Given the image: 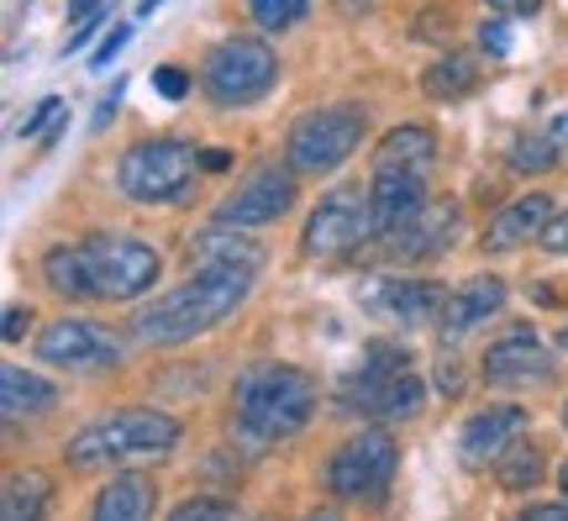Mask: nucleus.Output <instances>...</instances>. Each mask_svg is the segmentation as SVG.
<instances>
[{
	"label": "nucleus",
	"instance_id": "f257e3e1",
	"mask_svg": "<svg viewBox=\"0 0 568 521\" xmlns=\"http://www.w3.org/2000/svg\"><path fill=\"white\" fill-rule=\"evenodd\" d=\"M247 290H253L247 269H195L180 290L138 305L132 332H138V342H153V348L190 342V338H201V332H211L216 321L232 317L247 301Z\"/></svg>",
	"mask_w": 568,
	"mask_h": 521
},
{
	"label": "nucleus",
	"instance_id": "f03ea898",
	"mask_svg": "<svg viewBox=\"0 0 568 521\" xmlns=\"http://www.w3.org/2000/svg\"><path fill=\"white\" fill-rule=\"evenodd\" d=\"M316 411V384L290 363H258L232 390V417L253 442L295 438Z\"/></svg>",
	"mask_w": 568,
	"mask_h": 521
},
{
	"label": "nucleus",
	"instance_id": "7ed1b4c3",
	"mask_svg": "<svg viewBox=\"0 0 568 521\" xmlns=\"http://www.w3.org/2000/svg\"><path fill=\"white\" fill-rule=\"evenodd\" d=\"M174 442H180V421L163 411H111V417L80 427L63 453L74 469H95V463L138 459V453H169Z\"/></svg>",
	"mask_w": 568,
	"mask_h": 521
},
{
	"label": "nucleus",
	"instance_id": "20e7f679",
	"mask_svg": "<svg viewBox=\"0 0 568 521\" xmlns=\"http://www.w3.org/2000/svg\"><path fill=\"white\" fill-rule=\"evenodd\" d=\"M280 80V59L264 38H226L222 48H211V59L201 69L205 96L216 106H253L264 101Z\"/></svg>",
	"mask_w": 568,
	"mask_h": 521
},
{
	"label": "nucleus",
	"instance_id": "39448f33",
	"mask_svg": "<svg viewBox=\"0 0 568 521\" xmlns=\"http://www.w3.org/2000/svg\"><path fill=\"white\" fill-rule=\"evenodd\" d=\"M422 401H426V390H422V380L410 374V359L400 348H374L364 369L347 374V384H343V405L368 411V417L410 421L422 411Z\"/></svg>",
	"mask_w": 568,
	"mask_h": 521
},
{
	"label": "nucleus",
	"instance_id": "423d86ee",
	"mask_svg": "<svg viewBox=\"0 0 568 521\" xmlns=\"http://www.w3.org/2000/svg\"><path fill=\"white\" fill-rule=\"evenodd\" d=\"M364 138V111L358 106H322V111H305L290 132L284 159L295 174H332L353 159V148Z\"/></svg>",
	"mask_w": 568,
	"mask_h": 521
},
{
	"label": "nucleus",
	"instance_id": "0eeeda50",
	"mask_svg": "<svg viewBox=\"0 0 568 521\" xmlns=\"http://www.w3.org/2000/svg\"><path fill=\"white\" fill-rule=\"evenodd\" d=\"M84 248V269H90V290L101 301H138L142 290H153L163 259L142 238H90Z\"/></svg>",
	"mask_w": 568,
	"mask_h": 521
},
{
	"label": "nucleus",
	"instance_id": "6e6552de",
	"mask_svg": "<svg viewBox=\"0 0 568 521\" xmlns=\"http://www.w3.org/2000/svg\"><path fill=\"white\" fill-rule=\"evenodd\" d=\"M195 163L201 153L190 148V142H174V138H153V142H138V148H126L122 153V169H116V180L132 201H174L190 174H195Z\"/></svg>",
	"mask_w": 568,
	"mask_h": 521
},
{
	"label": "nucleus",
	"instance_id": "1a4fd4ad",
	"mask_svg": "<svg viewBox=\"0 0 568 521\" xmlns=\"http://www.w3.org/2000/svg\"><path fill=\"white\" fill-rule=\"evenodd\" d=\"M395 438L379 432V427H364L358 438H347L332 463H326V484H332V495L337 501H374V495H385V484L395 480Z\"/></svg>",
	"mask_w": 568,
	"mask_h": 521
},
{
	"label": "nucleus",
	"instance_id": "9d476101",
	"mask_svg": "<svg viewBox=\"0 0 568 521\" xmlns=\"http://www.w3.org/2000/svg\"><path fill=\"white\" fill-rule=\"evenodd\" d=\"M364 238H374V206H368V196L364 190H332L311 211V221H305L301 248L311 259H337L347 248H358Z\"/></svg>",
	"mask_w": 568,
	"mask_h": 521
},
{
	"label": "nucleus",
	"instance_id": "9b49d317",
	"mask_svg": "<svg viewBox=\"0 0 568 521\" xmlns=\"http://www.w3.org/2000/svg\"><path fill=\"white\" fill-rule=\"evenodd\" d=\"M458 232H464V211H458V201H426L416 217L400 221V227L385 232L379 242H385L389 263H422V259L447 253V248L458 242Z\"/></svg>",
	"mask_w": 568,
	"mask_h": 521
},
{
	"label": "nucleus",
	"instance_id": "f8f14e48",
	"mask_svg": "<svg viewBox=\"0 0 568 521\" xmlns=\"http://www.w3.org/2000/svg\"><path fill=\"white\" fill-rule=\"evenodd\" d=\"M38 359L63 363V369H101V363L122 359V342L111 338V327H101V321L63 317L38 338Z\"/></svg>",
	"mask_w": 568,
	"mask_h": 521
},
{
	"label": "nucleus",
	"instance_id": "ddd939ff",
	"mask_svg": "<svg viewBox=\"0 0 568 521\" xmlns=\"http://www.w3.org/2000/svg\"><path fill=\"white\" fill-rule=\"evenodd\" d=\"M290 206H295V174L280 169V163H268V169L247 174V180L226 196L222 221L226 227H268V221H280Z\"/></svg>",
	"mask_w": 568,
	"mask_h": 521
},
{
	"label": "nucleus",
	"instance_id": "4468645a",
	"mask_svg": "<svg viewBox=\"0 0 568 521\" xmlns=\"http://www.w3.org/2000/svg\"><path fill=\"white\" fill-rule=\"evenodd\" d=\"M552 374V353L537 342L531 327H510L506 338L485 348V380L489 384H537Z\"/></svg>",
	"mask_w": 568,
	"mask_h": 521
},
{
	"label": "nucleus",
	"instance_id": "2eb2a0df",
	"mask_svg": "<svg viewBox=\"0 0 568 521\" xmlns=\"http://www.w3.org/2000/svg\"><path fill=\"white\" fill-rule=\"evenodd\" d=\"M368 206H374V238H385L426 206V180L416 169H374Z\"/></svg>",
	"mask_w": 568,
	"mask_h": 521
},
{
	"label": "nucleus",
	"instance_id": "dca6fc26",
	"mask_svg": "<svg viewBox=\"0 0 568 521\" xmlns=\"http://www.w3.org/2000/svg\"><path fill=\"white\" fill-rule=\"evenodd\" d=\"M521 421H527V411H521V405H489V411H479V417H468L464 421V438H458L464 463H474V469H479V463H495L510 442H516Z\"/></svg>",
	"mask_w": 568,
	"mask_h": 521
},
{
	"label": "nucleus",
	"instance_id": "f3484780",
	"mask_svg": "<svg viewBox=\"0 0 568 521\" xmlns=\"http://www.w3.org/2000/svg\"><path fill=\"white\" fill-rule=\"evenodd\" d=\"M548 221H552V196H516L510 206L495 211V221H489V232H485V248L489 253H516L521 242L542 238Z\"/></svg>",
	"mask_w": 568,
	"mask_h": 521
},
{
	"label": "nucleus",
	"instance_id": "a211bd4d",
	"mask_svg": "<svg viewBox=\"0 0 568 521\" xmlns=\"http://www.w3.org/2000/svg\"><path fill=\"white\" fill-rule=\"evenodd\" d=\"M190 269H247V274H258L264 269V248L222 221V227H211V232L190 242Z\"/></svg>",
	"mask_w": 568,
	"mask_h": 521
},
{
	"label": "nucleus",
	"instance_id": "6ab92c4d",
	"mask_svg": "<svg viewBox=\"0 0 568 521\" xmlns=\"http://www.w3.org/2000/svg\"><path fill=\"white\" fill-rule=\"evenodd\" d=\"M500 305H506V284L495 280V274H489V280H468L464 290H453V295L443 301V338L458 342L468 327L489 321Z\"/></svg>",
	"mask_w": 568,
	"mask_h": 521
},
{
	"label": "nucleus",
	"instance_id": "aec40b11",
	"mask_svg": "<svg viewBox=\"0 0 568 521\" xmlns=\"http://www.w3.org/2000/svg\"><path fill=\"white\" fill-rule=\"evenodd\" d=\"M379 317H389V321H422V317H432L437 311V284H416V280H379L374 290L364 295Z\"/></svg>",
	"mask_w": 568,
	"mask_h": 521
},
{
	"label": "nucleus",
	"instance_id": "412c9836",
	"mask_svg": "<svg viewBox=\"0 0 568 521\" xmlns=\"http://www.w3.org/2000/svg\"><path fill=\"white\" fill-rule=\"evenodd\" d=\"M432 159H437V138L426 127H416V121L389 127L379 138V148H374V169H416V174H426Z\"/></svg>",
	"mask_w": 568,
	"mask_h": 521
},
{
	"label": "nucleus",
	"instance_id": "4be33fe9",
	"mask_svg": "<svg viewBox=\"0 0 568 521\" xmlns=\"http://www.w3.org/2000/svg\"><path fill=\"white\" fill-rule=\"evenodd\" d=\"M148 517H153V480H142V474H116L95 495V511H90V521H148Z\"/></svg>",
	"mask_w": 568,
	"mask_h": 521
},
{
	"label": "nucleus",
	"instance_id": "5701e85b",
	"mask_svg": "<svg viewBox=\"0 0 568 521\" xmlns=\"http://www.w3.org/2000/svg\"><path fill=\"white\" fill-rule=\"evenodd\" d=\"M568 148V117H552V127H537V132H521V138L510 142L506 163L516 174H542L558 163V153Z\"/></svg>",
	"mask_w": 568,
	"mask_h": 521
},
{
	"label": "nucleus",
	"instance_id": "b1692460",
	"mask_svg": "<svg viewBox=\"0 0 568 521\" xmlns=\"http://www.w3.org/2000/svg\"><path fill=\"white\" fill-rule=\"evenodd\" d=\"M53 401H59V390H53L48 380L27 374V369H17V363L0 369V411H6V421L38 417V411H48Z\"/></svg>",
	"mask_w": 568,
	"mask_h": 521
},
{
	"label": "nucleus",
	"instance_id": "393cba45",
	"mask_svg": "<svg viewBox=\"0 0 568 521\" xmlns=\"http://www.w3.org/2000/svg\"><path fill=\"white\" fill-rule=\"evenodd\" d=\"M48 495H53L48 474H38V469H21V474H11V480H6L0 521H42V511H48Z\"/></svg>",
	"mask_w": 568,
	"mask_h": 521
},
{
	"label": "nucleus",
	"instance_id": "a878e982",
	"mask_svg": "<svg viewBox=\"0 0 568 521\" xmlns=\"http://www.w3.org/2000/svg\"><path fill=\"white\" fill-rule=\"evenodd\" d=\"M42 280L53 284V295L63 301H84V295H95L90 290V269H84V248H48V259H42Z\"/></svg>",
	"mask_w": 568,
	"mask_h": 521
},
{
	"label": "nucleus",
	"instance_id": "bb28decb",
	"mask_svg": "<svg viewBox=\"0 0 568 521\" xmlns=\"http://www.w3.org/2000/svg\"><path fill=\"white\" fill-rule=\"evenodd\" d=\"M474 84H479V69H474V59H464V53H447V59H437L422 74V90L432 101H464Z\"/></svg>",
	"mask_w": 568,
	"mask_h": 521
},
{
	"label": "nucleus",
	"instance_id": "cd10ccee",
	"mask_svg": "<svg viewBox=\"0 0 568 521\" xmlns=\"http://www.w3.org/2000/svg\"><path fill=\"white\" fill-rule=\"evenodd\" d=\"M495 474L506 490H531V484L542 480V453H537V442H510L506 453L495 459Z\"/></svg>",
	"mask_w": 568,
	"mask_h": 521
},
{
	"label": "nucleus",
	"instance_id": "c85d7f7f",
	"mask_svg": "<svg viewBox=\"0 0 568 521\" xmlns=\"http://www.w3.org/2000/svg\"><path fill=\"white\" fill-rule=\"evenodd\" d=\"M247 6H253L258 27H268V32H284V27H295L311 11V0H247Z\"/></svg>",
	"mask_w": 568,
	"mask_h": 521
},
{
	"label": "nucleus",
	"instance_id": "c756f323",
	"mask_svg": "<svg viewBox=\"0 0 568 521\" xmlns=\"http://www.w3.org/2000/svg\"><path fill=\"white\" fill-rule=\"evenodd\" d=\"M63 117V101L59 96H48V101H38V111L21 121V138H42V132H53V121Z\"/></svg>",
	"mask_w": 568,
	"mask_h": 521
},
{
	"label": "nucleus",
	"instance_id": "7c9ffc66",
	"mask_svg": "<svg viewBox=\"0 0 568 521\" xmlns=\"http://www.w3.org/2000/svg\"><path fill=\"white\" fill-rule=\"evenodd\" d=\"M169 521H232V505L226 501H184Z\"/></svg>",
	"mask_w": 568,
	"mask_h": 521
},
{
	"label": "nucleus",
	"instance_id": "2f4dec72",
	"mask_svg": "<svg viewBox=\"0 0 568 521\" xmlns=\"http://www.w3.org/2000/svg\"><path fill=\"white\" fill-rule=\"evenodd\" d=\"M153 84H159V96H169V101H184L190 74H184V69H174V63H163V69H153Z\"/></svg>",
	"mask_w": 568,
	"mask_h": 521
},
{
	"label": "nucleus",
	"instance_id": "473e14b6",
	"mask_svg": "<svg viewBox=\"0 0 568 521\" xmlns=\"http://www.w3.org/2000/svg\"><path fill=\"white\" fill-rule=\"evenodd\" d=\"M479 48L495 53V59H506L510 53V27L506 21H485V27H479Z\"/></svg>",
	"mask_w": 568,
	"mask_h": 521
},
{
	"label": "nucleus",
	"instance_id": "72a5a7b5",
	"mask_svg": "<svg viewBox=\"0 0 568 521\" xmlns=\"http://www.w3.org/2000/svg\"><path fill=\"white\" fill-rule=\"evenodd\" d=\"M542 248H548V253H568V211L548 221V232H542Z\"/></svg>",
	"mask_w": 568,
	"mask_h": 521
},
{
	"label": "nucleus",
	"instance_id": "f704fd0d",
	"mask_svg": "<svg viewBox=\"0 0 568 521\" xmlns=\"http://www.w3.org/2000/svg\"><path fill=\"white\" fill-rule=\"evenodd\" d=\"M126 38H132V32H126V27H116V32H111V38L95 48V59H90V63H95V69H105V63H111V59H116V53L126 48Z\"/></svg>",
	"mask_w": 568,
	"mask_h": 521
},
{
	"label": "nucleus",
	"instance_id": "c9c22d12",
	"mask_svg": "<svg viewBox=\"0 0 568 521\" xmlns=\"http://www.w3.org/2000/svg\"><path fill=\"white\" fill-rule=\"evenodd\" d=\"M510 521H568V505H527V511H516Z\"/></svg>",
	"mask_w": 568,
	"mask_h": 521
},
{
	"label": "nucleus",
	"instance_id": "e433bc0d",
	"mask_svg": "<svg viewBox=\"0 0 568 521\" xmlns=\"http://www.w3.org/2000/svg\"><path fill=\"white\" fill-rule=\"evenodd\" d=\"M27 321H32V311L11 305V311H6V342H21V338H27Z\"/></svg>",
	"mask_w": 568,
	"mask_h": 521
},
{
	"label": "nucleus",
	"instance_id": "4c0bfd02",
	"mask_svg": "<svg viewBox=\"0 0 568 521\" xmlns=\"http://www.w3.org/2000/svg\"><path fill=\"white\" fill-rule=\"evenodd\" d=\"M489 11H506V17H531L542 0H485Z\"/></svg>",
	"mask_w": 568,
	"mask_h": 521
},
{
	"label": "nucleus",
	"instance_id": "58836bf2",
	"mask_svg": "<svg viewBox=\"0 0 568 521\" xmlns=\"http://www.w3.org/2000/svg\"><path fill=\"white\" fill-rule=\"evenodd\" d=\"M95 11H105L101 0H69V21H74V27H80L84 17H95Z\"/></svg>",
	"mask_w": 568,
	"mask_h": 521
},
{
	"label": "nucleus",
	"instance_id": "ea45409f",
	"mask_svg": "<svg viewBox=\"0 0 568 521\" xmlns=\"http://www.w3.org/2000/svg\"><path fill=\"white\" fill-rule=\"evenodd\" d=\"M226 163H232V153H222V148H205L201 153V169H211V174H222Z\"/></svg>",
	"mask_w": 568,
	"mask_h": 521
},
{
	"label": "nucleus",
	"instance_id": "a19ab883",
	"mask_svg": "<svg viewBox=\"0 0 568 521\" xmlns=\"http://www.w3.org/2000/svg\"><path fill=\"white\" fill-rule=\"evenodd\" d=\"M368 6H374V0H337V11H343V17H364Z\"/></svg>",
	"mask_w": 568,
	"mask_h": 521
},
{
	"label": "nucleus",
	"instance_id": "79ce46f5",
	"mask_svg": "<svg viewBox=\"0 0 568 521\" xmlns=\"http://www.w3.org/2000/svg\"><path fill=\"white\" fill-rule=\"evenodd\" d=\"M301 521H343L337 511H311V517H301Z\"/></svg>",
	"mask_w": 568,
	"mask_h": 521
},
{
	"label": "nucleus",
	"instance_id": "37998d69",
	"mask_svg": "<svg viewBox=\"0 0 568 521\" xmlns=\"http://www.w3.org/2000/svg\"><path fill=\"white\" fill-rule=\"evenodd\" d=\"M558 484H564V495H568V463H564V469H558Z\"/></svg>",
	"mask_w": 568,
	"mask_h": 521
},
{
	"label": "nucleus",
	"instance_id": "c03bdc74",
	"mask_svg": "<svg viewBox=\"0 0 568 521\" xmlns=\"http://www.w3.org/2000/svg\"><path fill=\"white\" fill-rule=\"evenodd\" d=\"M153 6H163V0H142V17H148V11H153Z\"/></svg>",
	"mask_w": 568,
	"mask_h": 521
},
{
	"label": "nucleus",
	"instance_id": "a18cd8bd",
	"mask_svg": "<svg viewBox=\"0 0 568 521\" xmlns=\"http://www.w3.org/2000/svg\"><path fill=\"white\" fill-rule=\"evenodd\" d=\"M564 427H568V405H564Z\"/></svg>",
	"mask_w": 568,
	"mask_h": 521
},
{
	"label": "nucleus",
	"instance_id": "49530a36",
	"mask_svg": "<svg viewBox=\"0 0 568 521\" xmlns=\"http://www.w3.org/2000/svg\"><path fill=\"white\" fill-rule=\"evenodd\" d=\"M564 348H568V332H564Z\"/></svg>",
	"mask_w": 568,
	"mask_h": 521
}]
</instances>
